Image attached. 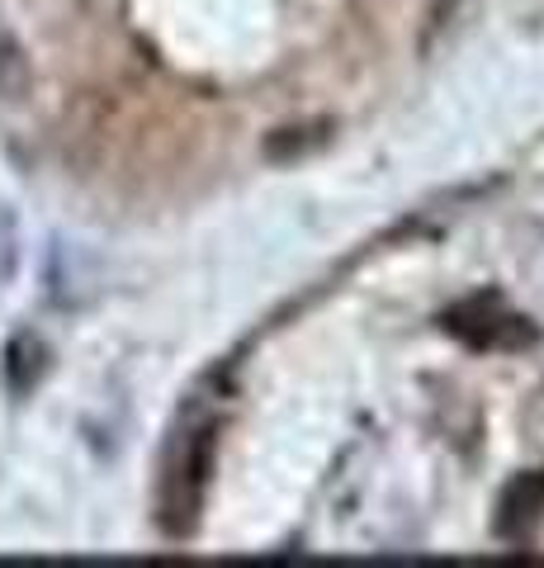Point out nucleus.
<instances>
[{"label": "nucleus", "instance_id": "nucleus-1", "mask_svg": "<svg viewBox=\"0 0 544 568\" xmlns=\"http://www.w3.org/2000/svg\"><path fill=\"white\" fill-rule=\"evenodd\" d=\"M166 469H162V493H156V517L171 536H189L199 526V507L208 493V474H214V450H218V422H181L171 432Z\"/></svg>", "mask_w": 544, "mask_h": 568}, {"label": "nucleus", "instance_id": "nucleus-2", "mask_svg": "<svg viewBox=\"0 0 544 568\" xmlns=\"http://www.w3.org/2000/svg\"><path fill=\"white\" fill-rule=\"evenodd\" d=\"M445 332H454L460 342L479 346V351H497V346H535V327L525 317L506 313L497 294H483V298H464L460 308L445 313Z\"/></svg>", "mask_w": 544, "mask_h": 568}, {"label": "nucleus", "instance_id": "nucleus-4", "mask_svg": "<svg viewBox=\"0 0 544 568\" xmlns=\"http://www.w3.org/2000/svg\"><path fill=\"white\" fill-rule=\"evenodd\" d=\"M48 369H52V351H48V342L39 332L10 336V346H6V384H10L14 398H29L33 388L48 379Z\"/></svg>", "mask_w": 544, "mask_h": 568}, {"label": "nucleus", "instance_id": "nucleus-6", "mask_svg": "<svg viewBox=\"0 0 544 568\" xmlns=\"http://www.w3.org/2000/svg\"><path fill=\"white\" fill-rule=\"evenodd\" d=\"M14 242H20V233H14V219L0 209V280H10L14 275V261H20Z\"/></svg>", "mask_w": 544, "mask_h": 568}, {"label": "nucleus", "instance_id": "nucleus-3", "mask_svg": "<svg viewBox=\"0 0 544 568\" xmlns=\"http://www.w3.org/2000/svg\"><path fill=\"white\" fill-rule=\"evenodd\" d=\"M540 526H544V469H525L502 488L493 530L502 540L521 545V540H531Z\"/></svg>", "mask_w": 544, "mask_h": 568}, {"label": "nucleus", "instance_id": "nucleus-5", "mask_svg": "<svg viewBox=\"0 0 544 568\" xmlns=\"http://www.w3.org/2000/svg\"><path fill=\"white\" fill-rule=\"evenodd\" d=\"M29 91V58L20 39L0 24V100H24Z\"/></svg>", "mask_w": 544, "mask_h": 568}]
</instances>
